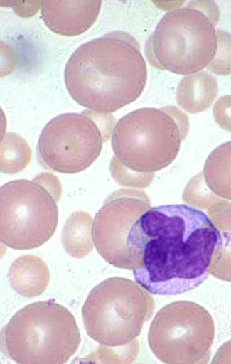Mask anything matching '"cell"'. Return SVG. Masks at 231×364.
Segmentation results:
<instances>
[{"label": "cell", "instance_id": "21", "mask_svg": "<svg viewBox=\"0 0 231 364\" xmlns=\"http://www.w3.org/2000/svg\"><path fill=\"white\" fill-rule=\"evenodd\" d=\"M210 220L218 229L221 235L230 238V200H220L207 208Z\"/></svg>", "mask_w": 231, "mask_h": 364}, {"label": "cell", "instance_id": "24", "mask_svg": "<svg viewBox=\"0 0 231 364\" xmlns=\"http://www.w3.org/2000/svg\"><path fill=\"white\" fill-rule=\"evenodd\" d=\"M83 114L89 116L91 119L94 120L95 124L98 125L100 129L103 142H107L110 136H112L113 129L115 127L114 118L110 114H104V113L95 112V111L87 110L83 111Z\"/></svg>", "mask_w": 231, "mask_h": 364}, {"label": "cell", "instance_id": "8", "mask_svg": "<svg viewBox=\"0 0 231 364\" xmlns=\"http://www.w3.org/2000/svg\"><path fill=\"white\" fill-rule=\"evenodd\" d=\"M59 210L52 196L28 180L0 187V241L13 250L37 249L54 235Z\"/></svg>", "mask_w": 231, "mask_h": 364}, {"label": "cell", "instance_id": "18", "mask_svg": "<svg viewBox=\"0 0 231 364\" xmlns=\"http://www.w3.org/2000/svg\"><path fill=\"white\" fill-rule=\"evenodd\" d=\"M110 173L113 180L122 186L146 188L154 178V173H136L124 166L115 156L111 159Z\"/></svg>", "mask_w": 231, "mask_h": 364}, {"label": "cell", "instance_id": "19", "mask_svg": "<svg viewBox=\"0 0 231 364\" xmlns=\"http://www.w3.org/2000/svg\"><path fill=\"white\" fill-rule=\"evenodd\" d=\"M209 70L218 75L230 74V36L224 31H217V50L210 63Z\"/></svg>", "mask_w": 231, "mask_h": 364}, {"label": "cell", "instance_id": "27", "mask_svg": "<svg viewBox=\"0 0 231 364\" xmlns=\"http://www.w3.org/2000/svg\"><path fill=\"white\" fill-rule=\"evenodd\" d=\"M6 127H8V122H6V114H4V110L0 107V142H1L4 134H6Z\"/></svg>", "mask_w": 231, "mask_h": 364}, {"label": "cell", "instance_id": "13", "mask_svg": "<svg viewBox=\"0 0 231 364\" xmlns=\"http://www.w3.org/2000/svg\"><path fill=\"white\" fill-rule=\"evenodd\" d=\"M218 96V81L207 71L185 76L177 87V103L188 113L203 112Z\"/></svg>", "mask_w": 231, "mask_h": 364}, {"label": "cell", "instance_id": "6", "mask_svg": "<svg viewBox=\"0 0 231 364\" xmlns=\"http://www.w3.org/2000/svg\"><path fill=\"white\" fill-rule=\"evenodd\" d=\"M154 301L136 282L111 277L95 287L82 307L87 336L104 346H126L151 318Z\"/></svg>", "mask_w": 231, "mask_h": 364}, {"label": "cell", "instance_id": "14", "mask_svg": "<svg viewBox=\"0 0 231 364\" xmlns=\"http://www.w3.org/2000/svg\"><path fill=\"white\" fill-rule=\"evenodd\" d=\"M62 243L69 256L83 259L94 249L92 218L89 213L75 212L65 223Z\"/></svg>", "mask_w": 231, "mask_h": 364}, {"label": "cell", "instance_id": "26", "mask_svg": "<svg viewBox=\"0 0 231 364\" xmlns=\"http://www.w3.org/2000/svg\"><path fill=\"white\" fill-rule=\"evenodd\" d=\"M16 14L22 18H30L41 9V1H15Z\"/></svg>", "mask_w": 231, "mask_h": 364}, {"label": "cell", "instance_id": "5", "mask_svg": "<svg viewBox=\"0 0 231 364\" xmlns=\"http://www.w3.org/2000/svg\"><path fill=\"white\" fill-rule=\"evenodd\" d=\"M188 129V118L176 107L138 109L115 124L111 145L127 168L156 173L174 161Z\"/></svg>", "mask_w": 231, "mask_h": 364}, {"label": "cell", "instance_id": "7", "mask_svg": "<svg viewBox=\"0 0 231 364\" xmlns=\"http://www.w3.org/2000/svg\"><path fill=\"white\" fill-rule=\"evenodd\" d=\"M215 338V322L205 308L178 301L161 308L154 317L148 344L163 363H208Z\"/></svg>", "mask_w": 231, "mask_h": 364}, {"label": "cell", "instance_id": "2", "mask_svg": "<svg viewBox=\"0 0 231 364\" xmlns=\"http://www.w3.org/2000/svg\"><path fill=\"white\" fill-rule=\"evenodd\" d=\"M64 76L76 103L110 114L141 96L148 71L138 41L115 31L80 46L67 62Z\"/></svg>", "mask_w": 231, "mask_h": 364}, {"label": "cell", "instance_id": "12", "mask_svg": "<svg viewBox=\"0 0 231 364\" xmlns=\"http://www.w3.org/2000/svg\"><path fill=\"white\" fill-rule=\"evenodd\" d=\"M8 279L16 293L25 298H36L45 293L50 284V269L39 257L26 255L11 264Z\"/></svg>", "mask_w": 231, "mask_h": 364}, {"label": "cell", "instance_id": "23", "mask_svg": "<svg viewBox=\"0 0 231 364\" xmlns=\"http://www.w3.org/2000/svg\"><path fill=\"white\" fill-rule=\"evenodd\" d=\"M32 182L38 184L39 186L45 189L48 193L52 196L55 203L61 199L62 196V185L59 178L55 177L53 173H39L33 178Z\"/></svg>", "mask_w": 231, "mask_h": 364}, {"label": "cell", "instance_id": "15", "mask_svg": "<svg viewBox=\"0 0 231 364\" xmlns=\"http://www.w3.org/2000/svg\"><path fill=\"white\" fill-rule=\"evenodd\" d=\"M230 152V142L219 146L208 157L203 173L208 187L226 200L231 198Z\"/></svg>", "mask_w": 231, "mask_h": 364}, {"label": "cell", "instance_id": "3", "mask_svg": "<svg viewBox=\"0 0 231 364\" xmlns=\"http://www.w3.org/2000/svg\"><path fill=\"white\" fill-rule=\"evenodd\" d=\"M218 20V6L212 1H193L170 11L148 39V61L179 75L203 71L216 55Z\"/></svg>", "mask_w": 231, "mask_h": 364}, {"label": "cell", "instance_id": "10", "mask_svg": "<svg viewBox=\"0 0 231 364\" xmlns=\"http://www.w3.org/2000/svg\"><path fill=\"white\" fill-rule=\"evenodd\" d=\"M149 208V198L138 190H119L106 199L92 221V241L110 265L134 270L127 240L131 226Z\"/></svg>", "mask_w": 231, "mask_h": 364}, {"label": "cell", "instance_id": "9", "mask_svg": "<svg viewBox=\"0 0 231 364\" xmlns=\"http://www.w3.org/2000/svg\"><path fill=\"white\" fill-rule=\"evenodd\" d=\"M103 143L100 129L89 116L65 113L45 125L37 153L45 168L74 175L89 168L99 159Z\"/></svg>", "mask_w": 231, "mask_h": 364}, {"label": "cell", "instance_id": "22", "mask_svg": "<svg viewBox=\"0 0 231 364\" xmlns=\"http://www.w3.org/2000/svg\"><path fill=\"white\" fill-rule=\"evenodd\" d=\"M18 57L13 46L0 41V78L11 75L17 68Z\"/></svg>", "mask_w": 231, "mask_h": 364}, {"label": "cell", "instance_id": "4", "mask_svg": "<svg viewBox=\"0 0 231 364\" xmlns=\"http://www.w3.org/2000/svg\"><path fill=\"white\" fill-rule=\"evenodd\" d=\"M80 342L72 313L53 301L30 304L18 310L0 333V348L17 363H68Z\"/></svg>", "mask_w": 231, "mask_h": 364}, {"label": "cell", "instance_id": "25", "mask_svg": "<svg viewBox=\"0 0 231 364\" xmlns=\"http://www.w3.org/2000/svg\"><path fill=\"white\" fill-rule=\"evenodd\" d=\"M213 115L217 124L225 131L230 132V96H225L217 101L213 109Z\"/></svg>", "mask_w": 231, "mask_h": 364}, {"label": "cell", "instance_id": "17", "mask_svg": "<svg viewBox=\"0 0 231 364\" xmlns=\"http://www.w3.org/2000/svg\"><path fill=\"white\" fill-rule=\"evenodd\" d=\"M182 198L189 205L198 208H210L221 199L209 189L203 173H198L189 181L185 187Z\"/></svg>", "mask_w": 231, "mask_h": 364}, {"label": "cell", "instance_id": "20", "mask_svg": "<svg viewBox=\"0 0 231 364\" xmlns=\"http://www.w3.org/2000/svg\"><path fill=\"white\" fill-rule=\"evenodd\" d=\"M230 240H225L217 247L213 254L211 264L208 268L209 274L219 279L230 282Z\"/></svg>", "mask_w": 231, "mask_h": 364}, {"label": "cell", "instance_id": "1", "mask_svg": "<svg viewBox=\"0 0 231 364\" xmlns=\"http://www.w3.org/2000/svg\"><path fill=\"white\" fill-rule=\"evenodd\" d=\"M225 238L205 213L184 205L151 208L129 232L136 284L149 294L177 296L207 279L213 254Z\"/></svg>", "mask_w": 231, "mask_h": 364}, {"label": "cell", "instance_id": "16", "mask_svg": "<svg viewBox=\"0 0 231 364\" xmlns=\"http://www.w3.org/2000/svg\"><path fill=\"white\" fill-rule=\"evenodd\" d=\"M29 144L20 134L8 133L0 142V173L16 175L31 161Z\"/></svg>", "mask_w": 231, "mask_h": 364}, {"label": "cell", "instance_id": "28", "mask_svg": "<svg viewBox=\"0 0 231 364\" xmlns=\"http://www.w3.org/2000/svg\"><path fill=\"white\" fill-rule=\"evenodd\" d=\"M6 250H8V249H6V245L0 241V259L4 258V255L6 254Z\"/></svg>", "mask_w": 231, "mask_h": 364}, {"label": "cell", "instance_id": "11", "mask_svg": "<svg viewBox=\"0 0 231 364\" xmlns=\"http://www.w3.org/2000/svg\"><path fill=\"white\" fill-rule=\"evenodd\" d=\"M102 1H41L46 26L63 36L85 33L96 22Z\"/></svg>", "mask_w": 231, "mask_h": 364}]
</instances>
